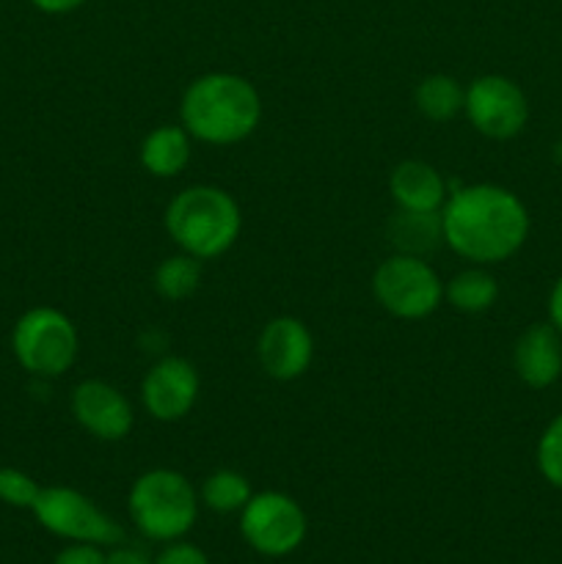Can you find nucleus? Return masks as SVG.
I'll list each match as a JSON object with an SVG mask.
<instances>
[{
  "label": "nucleus",
  "instance_id": "6e6552de",
  "mask_svg": "<svg viewBox=\"0 0 562 564\" xmlns=\"http://www.w3.org/2000/svg\"><path fill=\"white\" fill-rule=\"evenodd\" d=\"M306 512L295 499L279 490H264L240 510V532L262 556H287L306 540Z\"/></svg>",
  "mask_w": 562,
  "mask_h": 564
},
{
  "label": "nucleus",
  "instance_id": "393cba45",
  "mask_svg": "<svg viewBox=\"0 0 562 564\" xmlns=\"http://www.w3.org/2000/svg\"><path fill=\"white\" fill-rule=\"evenodd\" d=\"M39 11H47V14H66V11H75L77 6H83L86 0H31Z\"/></svg>",
  "mask_w": 562,
  "mask_h": 564
},
{
  "label": "nucleus",
  "instance_id": "9d476101",
  "mask_svg": "<svg viewBox=\"0 0 562 564\" xmlns=\"http://www.w3.org/2000/svg\"><path fill=\"white\" fill-rule=\"evenodd\" d=\"M198 400V372L185 358L169 356L154 364L141 383V402L158 422H180Z\"/></svg>",
  "mask_w": 562,
  "mask_h": 564
},
{
  "label": "nucleus",
  "instance_id": "7ed1b4c3",
  "mask_svg": "<svg viewBox=\"0 0 562 564\" xmlns=\"http://www.w3.org/2000/svg\"><path fill=\"white\" fill-rule=\"evenodd\" d=\"M242 215L235 198L215 185H193L176 193L165 207V231L198 262L229 251L240 237Z\"/></svg>",
  "mask_w": 562,
  "mask_h": 564
},
{
  "label": "nucleus",
  "instance_id": "bb28decb",
  "mask_svg": "<svg viewBox=\"0 0 562 564\" xmlns=\"http://www.w3.org/2000/svg\"><path fill=\"white\" fill-rule=\"evenodd\" d=\"M105 564H154V562H149L147 556L138 554V551H132V549H116V551H110Z\"/></svg>",
  "mask_w": 562,
  "mask_h": 564
},
{
  "label": "nucleus",
  "instance_id": "b1692460",
  "mask_svg": "<svg viewBox=\"0 0 562 564\" xmlns=\"http://www.w3.org/2000/svg\"><path fill=\"white\" fill-rule=\"evenodd\" d=\"M108 554H102V545L94 543H72L69 549L61 551L53 564H105Z\"/></svg>",
  "mask_w": 562,
  "mask_h": 564
},
{
  "label": "nucleus",
  "instance_id": "20e7f679",
  "mask_svg": "<svg viewBox=\"0 0 562 564\" xmlns=\"http://www.w3.org/2000/svg\"><path fill=\"white\" fill-rule=\"evenodd\" d=\"M130 518L138 532L158 543L185 538L198 518V494L191 479L171 468L141 474L130 490Z\"/></svg>",
  "mask_w": 562,
  "mask_h": 564
},
{
  "label": "nucleus",
  "instance_id": "dca6fc26",
  "mask_svg": "<svg viewBox=\"0 0 562 564\" xmlns=\"http://www.w3.org/2000/svg\"><path fill=\"white\" fill-rule=\"evenodd\" d=\"M389 242H395L400 253L424 257L439 242H444L439 213H413V209H397L389 220Z\"/></svg>",
  "mask_w": 562,
  "mask_h": 564
},
{
  "label": "nucleus",
  "instance_id": "9b49d317",
  "mask_svg": "<svg viewBox=\"0 0 562 564\" xmlns=\"http://www.w3.org/2000/svg\"><path fill=\"white\" fill-rule=\"evenodd\" d=\"M314 339L306 325L295 317H275L257 339V358L273 380H295L309 369Z\"/></svg>",
  "mask_w": 562,
  "mask_h": 564
},
{
  "label": "nucleus",
  "instance_id": "39448f33",
  "mask_svg": "<svg viewBox=\"0 0 562 564\" xmlns=\"http://www.w3.org/2000/svg\"><path fill=\"white\" fill-rule=\"evenodd\" d=\"M11 347L22 369L36 378H61L77 358V330L64 312L50 306L22 314L11 334Z\"/></svg>",
  "mask_w": 562,
  "mask_h": 564
},
{
  "label": "nucleus",
  "instance_id": "1a4fd4ad",
  "mask_svg": "<svg viewBox=\"0 0 562 564\" xmlns=\"http://www.w3.org/2000/svg\"><path fill=\"white\" fill-rule=\"evenodd\" d=\"M468 121L483 135L505 141L518 135L529 119V105L521 88L501 75H483L472 80L463 102Z\"/></svg>",
  "mask_w": 562,
  "mask_h": 564
},
{
  "label": "nucleus",
  "instance_id": "423d86ee",
  "mask_svg": "<svg viewBox=\"0 0 562 564\" xmlns=\"http://www.w3.org/2000/svg\"><path fill=\"white\" fill-rule=\"evenodd\" d=\"M372 292L380 306L395 317L424 319L439 308L444 284L422 257L395 253L375 270Z\"/></svg>",
  "mask_w": 562,
  "mask_h": 564
},
{
  "label": "nucleus",
  "instance_id": "a878e982",
  "mask_svg": "<svg viewBox=\"0 0 562 564\" xmlns=\"http://www.w3.org/2000/svg\"><path fill=\"white\" fill-rule=\"evenodd\" d=\"M549 314H551V325H554L562 336V275H560V281L554 284V290H551Z\"/></svg>",
  "mask_w": 562,
  "mask_h": 564
},
{
  "label": "nucleus",
  "instance_id": "5701e85b",
  "mask_svg": "<svg viewBox=\"0 0 562 564\" xmlns=\"http://www.w3.org/2000/svg\"><path fill=\"white\" fill-rule=\"evenodd\" d=\"M154 564H209V560L198 545L174 540V543H169L163 551H160Z\"/></svg>",
  "mask_w": 562,
  "mask_h": 564
},
{
  "label": "nucleus",
  "instance_id": "f8f14e48",
  "mask_svg": "<svg viewBox=\"0 0 562 564\" xmlns=\"http://www.w3.org/2000/svg\"><path fill=\"white\" fill-rule=\"evenodd\" d=\"M72 413L99 441H121L132 430V405L105 380H83L72 391Z\"/></svg>",
  "mask_w": 562,
  "mask_h": 564
},
{
  "label": "nucleus",
  "instance_id": "6ab92c4d",
  "mask_svg": "<svg viewBox=\"0 0 562 564\" xmlns=\"http://www.w3.org/2000/svg\"><path fill=\"white\" fill-rule=\"evenodd\" d=\"M198 281H202V264L191 253H176L160 262L158 273H154V290L160 292V297L176 303L191 297L198 290Z\"/></svg>",
  "mask_w": 562,
  "mask_h": 564
},
{
  "label": "nucleus",
  "instance_id": "f257e3e1",
  "mask_svg": "<svg viewBox=\"0 0 562 564\" xmlns=\"http://www.w3.org/2000/svg\"><path fill=\"white\" fill-rule=\"evenodd\" d=\"M444 242L474 264L510 259L529 235L521 198L499 185H468L452 193L441 209Z\"/></svg>",
  "mask_w": 562,
  "mask_h": 564
},
{
  "label": "nucleus",
  "instance_id": "412c9836",
  "mask_svg": "<svg viewBox=\"0 0 562 564\" xmlns=\"http://www.w3.org/2000/svg\"><path fill=\"white\" fill-rule=\"evenodd\" d=\"M538 468L545 482L562 490V416H556L540 435Z\"/></svg>",
  "mask_w": 562,
  "mask_h": 564
},
{
  "label": "nucleus",
  "instance_id": "a211bd4d",
  "mask_svg": "<svg viewBox=\"0 0 562 564\" xmlns=\"http://www.w3.org/2000/svg\"><path fill=\"white\" fill-rule=\"evenodd\" d=\"M413 97H417V108L430 121L455 119L463 110V102H466V91L450 75H428L417 86Z\"/></svg>",
  "mask_w": 562,
  "mask_h": 564
},
{
  "label": "nucleus",
  "instance_id": "aec40b11",
  "mask_svg": "<svg viewBox=\"0 0 562 564\" xmlns=\"http://www.w3.org/2000/svg\"><path fill=\"white\" fill-rule=\"evenodd\" d=\"M251 496L253 494H251V485H248V479L242 477V474L229 471V468L209 474L202 485L204 505L215 512H224V516L226 512H240L242 507L248 505V499H251Z\"/></svg>",
  "mask_w": 562,
  "mask_h": 564
},
{
  "label": "nucleus",
  "instance_id": "f03ea898",
  "mask_svg": "<svg viewBox=\"0 0 562 564\" xmlns=\"http://www.w3.org/2000/svg\"><path fill=\"white\" fill-rule=\"evenodd\" d=\"M180 116L182 127L193 138L215 147H229L246 141L257 130L262 119V99L246 77L209 72L187 86Z\"/></svg>",
  "mask_w": 562,
  "mask_h": 564
},
{
  "label": "nucleus",
  "instance_id": "0eeeda50",
  "mask_svg": "<svg viewBox=\"0 0 562 564\" xmlns=\"http://www.w3.org/2000/svg\"><path fill=\"white\" fill-rule=\"evenodd\" d=\"M33 516L47 532L72 543L119 545L125 540V529L108 512L72 488H42Z\"/></svg>",
  "mask_w": 562,
  "mask_h": 564
},
{
  "label": "nucleus",
  "instance_id": "2eb2a0df",
  "mask_svg": "<svg viewBox=\"0 0 562 564\" xmlns=\"http://www.w3.org/2000/svg\"><path fill=\"white\" fill-rule=\"evenodd\" d=\"M191 163V132L185 127L163 124L149 132L141 143V165L152 176L171 180Z\"/></svg>",
  "mask_w": 562,
  "mask_h": 564
},
{
  "label": "nucleus",
  "instance_id": "ddd939ff",
  "mask_svg": "<svg viewBox=\"0 0 562 564\" xmlns=\"http://www.w3.org/2000/svg\"><path fill=\"white\" fill-rule=\"evenodd\" d=\"M516 372L529 389H545L562 375V336L554 325L538 323L523 330L512 350Z\"/></svg>",
  "mask_w": 562,
  "mask_h": 564
},
{
  "label": "nucleus",
  "instance_id": "4468645a",
  "mask_svg": "<svg viewBox=\"0 0 562 564\" xmlns=\"http://www.w3.org/2000/svg\"><path fill=\"white\" fill-rule=\"evenodd\" d=\"M391 198L400 209L413 213H439L446 202V182L424 160H406L389 176Z\"/></svg>",
  "mask_w": 562,
  "mask_h": 564
},
{
  "label": "nucleus",
  "instance_id": "f3484780",
  "mask_svg": "<svg viewBox=\"0 0 562 564\" xmlns=\"http://www.w3.org/2000/svg\"><path fill=\"white\" fill-rule=\"evenodd\" d=\"M444 295L457 312L466 314H479L488 312L490 306L499 297V284H496L494 275L483 268H468L461 273L452 275L444 286Z\"/></svg>",
  "mask_w": 562,
  "mask_h": 564
},
{
  "label": "nucleus",
  "instance_id": "4be33fe9",
  "mask_svg": "<svg viewBox=\"0 0 562 564\" xmlns=\"http://www.w3.org/2000/svg\"><path fill=\"white\" fill-rule=\"evenodd\" d=\"M39 494H42V488L25 471L0 468V501H6L9 507H20V510H33Z\"/></svg>",
  "mask_w": 562,
  "mask_h": 564
}]
</instances>
